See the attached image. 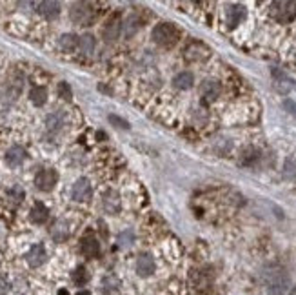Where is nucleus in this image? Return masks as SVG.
I'll return each mask as SVG.
<instances>
[{
  "instance_id": "f257e3e1",
  "label": "nucleus",
  "mask_w": 296,
  "mask_h": 295,
  "mask_svg": "<svg viewBox=\"0 0 296 295\" xmlns=\"http://www.w3.org/2000/svg\"><path fill=\"white\" fill-rule=\"evenodd\" d=\"M262 277H264V283H266L269 295H284L291 286L289 275L282 266H267L262 272Z\"/></svg>"
},
{
  "instance_id": "f03ea898",
  "label": "nucleus",
  "mask_w": 296,
  "mask_h": 295,
  "mask_svg": "<svg viewBox=\"0 0 296 295\" xmlns=\"http://www.w3.org/2000/svg\"><path fill=\"white\" fill-rule=\"evenodd\" d=\"M153 40L163 47H171L178 40V31L173 24H158L153 29Z\"/></svg>"
},
{
  "instance_id": "7ed1b4c3",
  "label": "nucleus",
  "mask_w": 296,
  "mask_h": 295,
  "mask_svg": "<svg viewBox=\"0 0 296 295\" xmlns=\"http://www.w3.org/2000/svg\"><path fill=\"white\" fill-rule=\"evenodd\" d=\"M271 15L282 24L291 22L296 16V2L291 0H282V2H273L271 4Z\"/></svg>"
},
{
  "instance_id": "20e7f679",
  "label": "nucleus",
  "mask_w": 296,
  "mask_h": 295,
  "mask_svg": "<svg viewBox=\"0 0 296 295\" xmlns=\"http://www.w3.org/2000/svg\"><path fill=\"white\" fill-rule=\"evenodd\" d=\"M71 20L75 24H82V26H89L91 20L95 18V11L91 9V4L86 2H77L71 5Z\"/></svg>"
},
{
  "instance_id": "39448f33",
  "label": "nucleus",
  "mask_w": 296,
  "mask_h": 295,
  "mask_svg": "<svg viewBox=\"0 0 296 295\" xmlns=\"http://www.w3.org/2000/svg\"><path fill=\"white\" fill-rule=\"evenodd\" d=\"M271 73H273V78H275V89L280 95H289L293 89L296 88L295 80H293V78L289 77L287 73L282 71V69H278V67H273V69H271Z\"/></svg>"
},
{
  "instance_id": "423d86ee",
  "label": "nucleus",
  "mask_w": 296,
  "mask_h": 295,
  "mask_svg": "<svg viewBox=\"0 0 296 295\" xmlns=\"http://www.w3.org/2000/svg\"><path fill=\"white\" fill-rule=\"evenodd\" d=\"M56 181H58V173L55 170H42L35 177V184L40 192H51L53 188H55Z\"/></svg>"
},
{
  "instance_id": "0eeeda50",
  "label": "nucleus",
  "mask_w": 296,
  "mask_h": 295,
  "mask_svg": "<svg viewBox=\"0 0 296 295\" xmlns=\"http://www.w3.org/2000/svg\"><path fill=\"white\" fill-rule=\"evenodd\" d=\"M244 16H245V7L242 4L227 5V9H225V18H227V24H229V27L238 26V24L244 20Z\"/></svg>"
},
{
  "instance_id": "6e6552de",
  "label": "nucleus",
  "mask_w": 296,
  "mask_h": 295,
  "mask_svg": "<svg viewBox=\"0 0 296 295\" xmlns=\"http://www.w3.org/2000/svg\"><path fill=\"white\" fill-rule=\"evenodd\" d=\"M80 250L86 257L95 259V257H98V254H100V243L97 241V237H93V235H86V237L82 239Z\"/></svg>"
},
{
  "instance_id": "1a4fd4ad",
  "label": "nucleus",
  "mask_w": 296,
  "mask_h": 295,
  "mask_svg": "<svg viewBox=\"0 0 296 295\" xmlns=\"http://www.w3.org/2000/svg\"><path fill=\"white\" fill-rule=\"evenodd\" d=\"M73 199L75 201H87L91 197V184L87 179H78L75 184H73V192H71Z\"/></svg>"
},
{
  "instance_id": "9d476101",
  "label": "nucleus",
  "mask_w": 296,
  "mask_h": 295,
  "mask_svg": "<svg viewBox=\"0 0 296 295\" xmlns=\"http://www.w3.org/2000/svg\"><path fill=\"white\" fill-rule=\"evenodd\" d=\"M185 58L187 60H204V58L209 57V49L204 46V44H198V42H193L185 47Z\"/></svg>"
},
{
  "instance_id": "9b49d317",
  "label": "nucleus",
  "mask_w": 296,
  "mask_h": 295,
  "mask_svg": "<svg viewBox=\"0 0 296 295\" xmlns=\"http://www.w3.org/2000/svg\"><path fill=\"white\" fill-rule=\"evenodd\" d=\"M26 157H27V153L22 146H13V148H9L7 153H5V162H7L11 168H16V166H20L22 162L26 161Z\"/></svg>"
},
{
  "instance_id": "f8f14e48",
  "label": "nucleus",
  "mask_w": 296,
  "mask_h": 295,
  "mask_svg": "<svg viewBox=\"0 0 296 295\" xmlns=\"http://www.w3.org/2000/svg\"><path fill=\"white\" fill-rule=\"evenodd\" d=\"M36 7H38V13L42 16H46L47 20H53V18H56V16L60 15V4L53 2V0L40 2V4H36Z\"/></svg>"
},
{
  "instance_id": "ddd939ff",
  "label": "nucleus",
  "mask_w": 296,
  "mask_h": 295,
  "mask_svg": "<svg viewBox=\"0 0 296 295\" xmlns=\"http://www.w3.org/2000/svg\"><path fill=\"white\" fill-rule=\"evenodd\" d=\"M137 272L142 277H149L154 272V259L149 254H142L137 261Z\"/></svg>"
},
{
  "instance_id": "4468645a",
  "label": "nucleus",
  "mask_w": 296,
  "mask_h": 295,
  "mask_svg": "<svg viewBox=\"0 0 296 295\" xmlns=\"http://www.w3.org/2000/svg\"><path fill=\"white\" fill-rule=\"evenodd\" d=\"M46 250H44V246L42 244H35L33 248L27 252L26 259L27 263H29V266H33V268H36V266H40V264H44V261H46Z\"/></svg>"
},
{
  "instance_id": "2eb2a0df",
  "label": "nucleus",
  "mask_w": 296,
  "mask_h": 295,
  "mask_svg": "<svg viewBox=\"0 0 296 295\" xmlns=\"http://www.w3.org/2000/svg\"><path fill=\"white\" fill-rule=\"evenodd\" d=\"M220 95V84L215 80H207V82L202 84V97H204V102H213L216 97Z\"/></svg>"
},
{
  "instance_id": "dca6fc26",
  "label": "nucleus",
  "mask_w": 296,
  "mask_h": 295,
  "mask_svg": "<svg viewBox=\"0 0 296 295\" xmlns=\"http://www.w3.org/2000/svg\"><path fill=\"white\" fill-rule=\"evenodd\" d=\"M66 122V113L64 111H53L51 115H47L46 126L49 131H58Z\"/></svg>"
},
{
  "instance_id": "f3484780",
  "label": "nucleus",
  "mask_w": 296,
  "mask_h": 295,
  "mask_svg": "<svg viewBox=\"0 0 296 295\" xmlns=\"http://www.w3.org/2000/svg\"><path fill=\"white\" fill-rule=\"evenodd\" d=\"M49 217V212L47 208L42 204V202H35V206L31 208V221L36 224H44Z\"/></svg>"
},
{
  "instance_id": "a211bd4d",
  "label": "nucleus",
  "mask_w": 296,
  "mask_h": 295,
  "mask_svg": "<svg viewBox=\"0 0 296 295\" xmlns=\"http://www.w3.org/2000/svg\"><path fill=\"white\" fill-rule=\"evenodd\" d=\"M140 26H142V20H140V16H138V15H131V16H128V18H126V22H124L122 31H124V35L129 38V36H133L135 33L140 29Z\"/></svg>"
},
{
  "instance_id": "6ab92c4d",
  "label": "nucleus",
  "mask_w": 296,
  "mask_h": 295,
  "mask_svg": "<svg viewBox=\"0 0 296 295\" xmlns=\"http://www.w3.org/2000/svg\"><path fill=\"white\" fill-rule=\"evenodd\" d=\"M193 82H194V78L189 71H180L178 75L173 78L174 88H178V89H189L193 86Z\"/></svg>"
},
{
  "instance_id": "aec40b11",
  "label": "nucleus",
  "mask_w": 296,
  "mask_h": 295,
  "mask_svg": "<svg viewBox=\"0 0 296 295\" xmlns=\"http://www.w3.org/2000/svg\"><path fill=\"white\" fill-rule=\"evenodd\" d=\"M67 235H69V228H67V224L64 221H56L55 226L51 228V237L55 239L56 243H62V241H66Z\"/></svg>"
},
{
  "instance_id": "412c9836",
  "label": "nucleus",
  "mask_w": 296,
  "mask_h": 295,
  "mask_svg": "<svg viewBox=\"0 0 296 295\" xmlns=\"http://www.w3.org/2000/svg\"><path fill=\"white\" fill-rule=\"evenodd\" d=\"M104 208L108 213H117L120 210V199L115 192H108L104 197Z\"/></svg>"
},
{
  "instance_id": "4be33fe9",
  "label": "nucleus",
  "mask_w": 296,
  "mask_h": 295,
  "mask_svg": "<svg viewBox=\"0 0 296 295\" xmlns=\"http://www.w3.org/2000/svg\"><path fill=\"white\" fill-rule=\"evenodd\" d=\"M120 29H122V24L118 18H113V20L108 22V26L104 29V36H106V40H115L118 35H120Z\"/></svg>"
},
{
  "instance_id": "5701e85b",
  "label": "nucleus",
  "mask_w": 296,
  "mask_h": 295,
  "mask_svg": "<svg viewBox=\"0 0 296 295\" xmlns=\"http://www.w3.org/2000/svg\"><path fill=\"white\" fill-rule=\"evenodd\" d=\"M29 98L35 106H44V104H46V98H47L46 88H33L29 93Z\"/></svg>"
},
{
  "instance_id": "b1692460",
  "label": "nucleus",
  "mask_w": 296,
  "mask_h": 295,
  "mask_svg": "<svg viewBox=\"0 0 296 295\" xmlns=\"http://www.w3.org/2000/svg\"><path fill=\"white\" fill-rule=\"evenodd\" d=\"M78 40H80V38H77V36L71 35V33L62 35L60 36V47L64 49V51H73V49L78 46Z\"/></svg>"
},
{
  "instance_id": "393cba45",
  "label": "nucleus",
  "mask_w": 296,
  "mask_h": 295,
  "mask_svg": "<svg viewBox=\"0 0 296 295\" xmlns=\"http://www.w3.org/2000/svg\"><path fill=\"white\" fill-rule=\"evenodd\" d=\"M78 47H80V51L84 55H91L93 49H95V38L91 35H84L80 36V40H78Z\"/></svg>"
},
{
  "instance_id": "a878e982",
  "label": "nucleus",
  "mask_w": 296,
  "mask_h": 295,
  "mask_svg": "<svg viewBox=\"0 0 296 295\" xmlns=\"http://www.w3.org/2000/svg\"><path fill=\"white\" fill-rule=\"evenodd\" d=\"M89 281V274H87V270L84 266H78L75 272H73V283L77 286H84Z\"/></svg>"
},
{
  "instance_id": "bb28decb",
  "label": "nucleus",
  "mask_w": 296,
  "mask_h": 295,
  "mask_svg": "<svg viewBox=\"0 0 296 295\" xmlns=\"http://www.w3.org/2000/svg\"><path fill=\"white\" fill-rule=\"evenodd\" d=\"M133 243H135L133 230H126V232H122L118 235V246H120V248H129Z\"/></svg>"
},
{
  "instance_id": "cd10ccee",
  "label": "nucleus",
  "mask_w": 296,
  "mask_h": 295,
  "mask_svg": "<svg viewBox=\"0 0 296 295\" xmlns=\"http://www.w3.org/2000/svg\"><path fill=\"white\" fill-rule=\"evenodd\" d=\"M118 285H120V283H118V279L117 277H113V275H108V277H106V279H104V290L108 292H115L118 288Z\"/></svg>"
},
{
  "instance_id": "c85d7f7f",
  "label": "nucleus",
  "mask_w": 296,
  "mask_h": 295,
  "mask_svg": "<svg viewBox=\"0 0 296 295\" xmlns=\"http://www.w3.org/2000/svg\"><path fill=\"white\" fill-rule=\"evenodd\" d=\"M58 95H60L64 100H71V88L67 86V82H60L58 84Z\"/></svg>"
},
{
  "instance_id": "c756f323",
  "label": "nucleus",
  "mask_w": 296,
  "mask_h": 295,
  "mask_svg": "<svg viewBox=\"0 0 296 295\" xmlns=\"http://www.w3.org/2000/svg\"><path fill=\"white\" fill-rule=\"evenodd\" d=\"M109 122H111V124H115L117 128H124V130H128V128H129L128 120L120 119V117H117V115H109Z\"/></svg>"
},
{
  "instance_id": "7c9ffc66",
  "label": "nucleus",
  "mask_w": 296,
  "mask_h": 295,
  "mask_svg": "<svg viewBox=\"0 0 296 295\" xmlns=\"http://www.w3.org/2000/svg\"><path fill=\"white\" fill-rule=\"evenodd\" d=\"M284 108H286L291 115H295V117H296V102H295V100H291V98H287L286 102H284Z\"/></svg>"
},
{
  "instance_id": "2f4dec72",
  "label": "nucleus",
  "mask_w": 296,
  "mask_h": 295,
  "mask_svg": "<svg viewBox=\"0 0 296 295\" xmlns=\"http://www.w3.org/2000/svg\"><path fill=\"white\" fill-rule=\"evenodd\" d=\"M9 290V286H7V283H5L4 279H0V295H5V292Z\"/></svg>"
},
{
  "instance_id": "473e14b6",
  "label": "nucleus",
  "mask_w": 296,
  "mask_h": 295,
  "mask_svg": "<svg viewBox=\"0 0 296 295\" xmlns=\"http://www.w3.org/2000/svg\"><path fill=\"white\" fill-rule=\"evenodd\" d=\"M77 295H91V294H89V292H87V290H82V292H78Z\"/></svg>"
}]
</instances>
